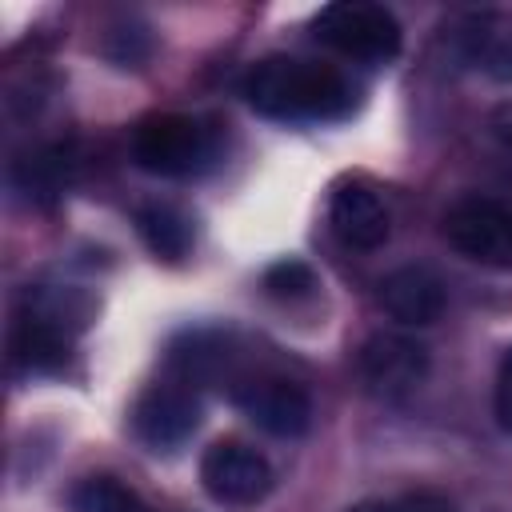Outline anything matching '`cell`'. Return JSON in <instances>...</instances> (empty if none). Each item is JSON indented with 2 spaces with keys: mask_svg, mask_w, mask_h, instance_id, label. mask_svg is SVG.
<instances>
[{
  "mask_svg": "<svg viewBox=\"0 0 512 512\" xmlns=\"http://www.w3.org/2000/svg\"><path fill=\"white\" fill-rule=\"evenodd\" d=\"M72 168H76L72 152H68L64 144H52V148L32 152L28 160H16L12 180H16V188H20L28 200L52 204V200L64 196V188H68V180H72Z\"/></svg>",
  "mask_w": 512,
  "mask_h": 512,
  "instance_id": "obj_13",
  "label": "cell"
},
{
  "mask_svg": "<svg viewBox=\"0 0 512 512\" xmlns=\"http://www.w3.org/2000/svg\"><path fill=\"white\" fill-rule=\"evenodd\" d=\"M316 288V268L300 256H284L264 268V292L272 300H304Z\"/></svg>",
  "mask_w": 512,
  "mask_h": 512,
  "instance_id": "obj_16",
  "label": "cell"
},
{
  "mask_svg": "<svg viewBox=\"0 0 512 512\" xmlns=\"http://www.w3.org/2000/svg\"><path fill=\"white\" fill-rule=\"evenodd\" d=\"M96 296L76 288V284H28L20 292V320H32L40 328H52L68 340H76L92 320H96Z\"/></svg>",
  "mask_w": 512,
  "mask_h": 512,
  "instance_id": "obj_11",
  "label": "cell"
},
{
  "mask_svg": "<svg viewBox=\"0 0 512 512\" xmlns=\"http://www.w3.org/2000/svg\"><path fill=\"white\" fill-rule=\"evenodd\" d=\"M200 428V396L180 380L152 384L132 404V432L152 452H176Z\"/></svg>",
  "mask_w": 512,
  "mask_h": 512,
  "instance_id": "obj_8",
  "label": "cell"
},
{
  "mask_svg": "<svg viewBox=\"0 0 512 512\" xmlns=\"http://www.w3.org/2000/svg\"><path fill=\"white\" fill-rule=\"evenodd\" d=\"M492 128H496V136H500V140L512 148V104H504V108L492 116Z\"/></svg>",
  "mask_w": 512,
  "mask_h": 512,
  "instance_id": "obj_20",
  "label": "cell"
},
{
  "mask_svg": "<svg viewBox=\"0 0 512 512\" xmlns=\"http://www.w3.org/2000/svg\"><path fill=\"white\" fill-rule=\"evenodd\" d=\"M492 412H496V424H500V428L512 436V344L504 348V356H500V368H496Z\"/></svg>",
  "mask_w": 512,
  "mask_h": 512,
  "instance_id": "obj_19",
  "label": "cell"
},
{
  "mask_svg": "<svg viewBox=\"0 0 512 512\" xmlns=\"http://www.w3.org/2000/svg\"><path fill=\"white\" fill-rule=\"evenodd\" d=\"M8 348H12V364H16V368L40 376V372H60V368L68 364L72 340L60 336V332H52V328H40V324L16 316Z\"/></svg>",
  "mask_w": 512,
  "mask_h": 512,
  "instance_id": "obj_14",
  "label": "cell"
},
{
  "mask_svg": "<svg viewBox=\"0 0 512 512\" xmlns=\"http://www.w3.org/2000/svg\"><path fill=\"white\" fill-rule=\"evenodd\" d=\"M148 44H152V40H148V28H144V24H120V28L108 36V48H104V52H108V60H116L120 68H128V64L136 68V64L148 56Z\"/></svg>",
  "mask_w": 512,
  "mask_h": 512,
  "instance_id": "obj_18",
  "label": "cell"
},
{
  "mask_svg": "<svg viewBox=\"0 0 512 512\" xmlns=\"http://www.w3.org/2000/svg\"><path fill=\"white\" fill-rule=\"evenodd\" d=\"M376 300H380V308L396 324H404V328H428V324H436L444 316L448 288H444V280L428 264H404V268H392L380 280Z\"/></svg>",
  "mask_w": 512,
  "mask_h": 512,
  "instance_id": "obj_10",
  "label": "cell"
},
{
  "mask_svg": "<svg viewBox=\"0 0 512 512\" xmlns=\"http://www.w3.org/2000/svg\"><path fill=\"white\" fill-rule=\"evenodd\" d=\"M452 252L484 268H512V208L496 196H460L440 216Z\"/></svg>",
  "mask_w": 512,
  "mask_h": 512,
  "instance_id": "obj_4",
  "label": "cell"
},
{
  "mask_svg": "<svg viewBox=\"0 0 512 512\" xmlns=\"http://www.w3.org/2000/svg\"><path fill=\"white\" fill-rule=\"evenodd\" d=\"M348 512H456L452 500L444 492H404V496H388V500H360Z\"/></svg>",
  "mask_w": 512,
  "mask_h": 512,
  "instance_id": "obj_17",
  "label": "cell"
},
{
  "mask_svg": "<svg viewBox=\"0 0 512 512\" xmlns=\"http://www.w3.org/2000/svg\"><path fill=\"white\" fill-rule=\"evenodd\" d=\"M136 236L164 264H180L192 252V240H196L188 212L176 208V204H164V200H152V204L136 208Z\"/></svg>",
  "mask_w": 512,
  "mask_h": 512,
  "instance_id": "obj_12",
  "label": "cell"
},
{
  "mask_svg": "<svg viewBox=\"0 0 512 512\" xmlns=\"http://www.w3.org/2000/svg\"><path fill=\"white\" fill-rule=\"evenodd\" d=\"M428 368H432L428 344L408 336V332H372L356 356V372H360L364 392L372 400H384V404L408 400L428 380Z\"/></svg>",
  "mask_w": 512,
  "mask_h": 512,
  "instance_id": "obj_5",
  "label": "cell"
},
{
  "mask_svg": "<svg viewBox=\"0 0 512 512\" xmlns=\"http://www.w3.org/2000/svg\"><path fill=\"white\" fill-rule=\"evenodd\" d=\"M228 400L268 436L296 440L312 428V396L304 392V384L280 372H240L228 388Z\"/></svg>",
  "mask_w": 512,
  "mask_h": 512,
  "instance_id": "obj_6",
  "label": "cell"
},
{
  "mask_svg": "<svg viewBox=\"0 0 512 512\" xmlns=\"http://www.w3.org/2000/svg\"><path fill=\"white\" fill-rule=\"evenodd\" d=\"M68 512H152L148 500L124 480L96 472L68 488Z\"/></svg>",
  "mask_w": 512,
  "mask_h": 512,
  "instance_id": "obj_15",
  "label": "cell"
},
{
  "mask_svg": "<svg viewBox=\"0 0 512 512\" xmlns=\"http://www.w3.org/2000/svg\"><path fill=\"white\" fill-rule=\"evenodd\" d=\"M276 484V472L264 452L244 440H216L200 456V488L224 508H252Z\"/></svg>",
  "mask_w": 512,
  "mask_h": 512,
  "instance_id": "obj_7",
  "label": "cell"
},
{
  "mask_svg": "<svg viewBox=\"0 0 512 512\" xmlns=\"http://www.w3.org/2000/svg\"><path fill=\"white\" fill-rule=\"evenodd\" d=\"M212 152V132L184 112H152L132 132V160L152 176H192Z\"/></svg>",
  "mask_w": 512,
  "mask_h": 512,
  "instance_id": "obj_3",
  "label": "cell"
},
{
  "mask_svg": "<svg viewBox=\"0 0 512 512\" xmlns=\"http://www.w3.org/2000/svg\"><path fill=\"white\" fill-rule=\"evenodd\" d=\"M328 228L344 248L376 252L392 236V212L376 184L360 176H344L328 192Z\"/></svg>",
  "mask_w": 512,
  "mask_h": 512,
  "instance_id": "obj_9",
  "label": "cell"
},
{
  "mask_svg": "<svg viewBox=\"0 0 512 512\" xmlns=\"http://www.w3.org/2000/svg\"><path fill=\"white\" fill-rule=\"evenodd\" d=\"M312 36L328 52L356 64H392L404 48L400 20L384 4L368 0H336L320 8L312 20Z\"/></svg>",
  "mask_w": 512,
  "mask_h": 512,
  "instance_id": "obj_2",
  "label": "cell"
},
{
  "mask_svg": "<svg viewBox=\"0 0 512 512\" xmlns=\"http://www.w3.org/2000/svg\"><path fill=\"white\" fill-rule=\"evenodd\" d=\"M244 100L276 124H332L356 108V84L328 60L280 52L252 64L244 76Z\"/></svg>",
  "mask_w": 512,
  "mask_h": 512,
  "instance_id": "obj_1",
  "label": "cell"
}]
</instances>
